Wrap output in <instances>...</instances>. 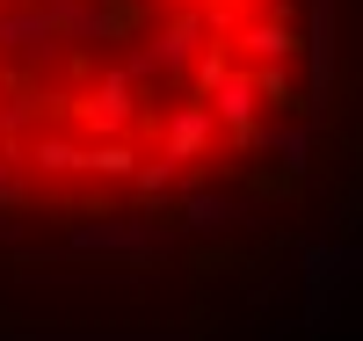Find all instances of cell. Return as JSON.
I'll list each match as a JSON object with an SVG mask.
<instances>
[{
	"mask_svg": "<svg viewBox=\"0 0 363 341\" xmlns=\"http://www.w3.org/2000/svg\"><path fill=\"white\" fill-rule=\"evenodd\" d=\"M247 15H277V8H291V0H240Z\"/></svg>",
	"mask_w": 363,
	"mask_h": 341,
	"instance_id": "cell-1",
	"label": "cell"
}]
</instances>
